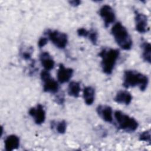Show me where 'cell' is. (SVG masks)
Here are the masks:
<instances>
[{"instance_id": "6da1fadb", "label": "cell", "mask_w": 151, "mask_h": 151, "mask_svg": "<svg viewBox=\"0 0 151 151\" xmlns=\"http://www.w3.org/2000/svg\"><path fill=\"white\" fill-rule=\"evenodd\" d=\"M148 82L147 77L137 71L128 70L124 72L123 86L125 88L138 86L141 91H145Z\"/></svg>"}, {"instance_id": "7a4b0ae2", "label": "cell", "mask_w": 151, "mask_h": 151, "mask_svg": "<svg viewBox=\"0 0 151 151\" xmlns=\"http://www.w3.org/2000/svg\"><path fill=\"white\" fill-rule=\"evenodd\" d=\"M111 32L118 45L125 50H130L133 41L127 29L121 22L116 23L111 29Z\"/></svg>"}, {"instance_id": "3957f363", "label": "cell", "mask_w": 151, "mask_h": 151, "mask_svg": "<svg viewBox=\"0 0 151 151\" xmlns=\"http://www.w3.org/2000/svg\"><path fill=\"white\" fill-rule=\"evenodd\" d=\"M119 54L117 49L105 48L100 51L99 55L101 58V66L103 73L106 74H111Z\"/></svg>"}, {"instance_id": "277c9868", "label": "cell", "mask_w": 151, "mask_h": 151, "mask_svg": "<svg viewBox=\"0 0 151 151\" xmlns=\"http://www.w3.org/2000/svg\"><path fill=\"white\" fill-rule=\"evenodd\" d=\"M114 117L117 127L125 132H134L138 127V123L134 118L130 117L121 111H116L114 112Z\"/></svg>"}, {"instance_id": "5b68a950", "label": "cell", "mask_w": 151, "mask_h": 151, "mask_svg": "<svg viewBox=\"0 0 151 151\" xmlns=\"http://www.w3.org/2000/svg\"><path fill=\"white\" fill-rule=\"evenodd\" d=\"M45 34L47 35L50 40L57 48L63 49L65 47L68 42V37L66 34L57 30H47Z\"/></svg>"}, {"instance_id": "8992f818", "label": "cell", "mask_w": 151, "mask_h": 151, "mask_svg": "<svg viewBox=\"0 0 151 151\" xmlns=\"http://www.w3.org/2000/svg\"><path fill=\"white\" fill-rule=\"evenodd\" d=\"M41 80L43 81V90L45 92L55 93L58 91L59 86L58 83L51 78L48 71L45 70L41 71L40 74Z\"/></svg>"}, {"instance_id": "52a82bcc", "label": "cell", "mask_w": 151, "mask_h": 151, "mask_svg": "<svg viewBox=\"0 0 151 151\" xmlns=\"http://www.w3.org/2000/svg\"><path fill=\"white\" fill-rule=\"evenodd\" d=\"M99 14L102 18L106 27L113 23L115 20V14L113 8L109 5H104L101 7Z\"/></svg>"}, {"instance_id": "ba28073f", "label": "cell", "mask_w": 151, "mask_h": 151, "mask_svg": "<svg viewBox=\"0 0 151 151\" xmlns=\"http://www.w3.org/2000/svg\"><path fill=\"white\" fill-rule=\"evenodd\" d=\"M136 29L139 33H145L149 30L147 26V17L143 13L139 12L137 11L134 12Z\"/></svg>"}, {"instance_id": "9c48e42d", "label": "cell", "mask_w": 151, "mask_h": 151, "mask_svg": "<svg viewBox=\"0 0 151 151\" xmlns=\"http://www.w3.org/2000/svg\"><path fill=\"white\" fill-rule=\"evenodd\" d=\"M28 113L34 119L37 124H41L44 122L45 119V111L41 104H39L36 107L31 108Z\"/></svg>"}, {"instance_id": "30bf717a", "label": "cell", "mask_w": 151, "mask_h": 151, "mask_svg": "<svg viewBox=\"0 0 151 151\" xmlns=\"http://www.w3.org/2000/svg\"><path fill=\"white\" fill-rule=\"evenodd\" d=\"M73 74V70L71 68H65L63 64H59L57 71V79L60 83L68 82Z\"/></svg>"}, {"instance_id": "8fae6325", "label": "cell", "mask_w": 151, "mask_h": 151, "mask_svg": "<svg viewBox=\"0 0 151 151\" xmlns=\"http://www.w3.org/2000/svg\"><path fill=\"white\" fill-rule=\"evenodd\" d=\"M98 115L105 122L111 123L113 121V111L111 107L107 105H100L96 109Z\"/></svg>"}, {"instance_id": "7c38bea8", "label": "cell", "mask_w": 151, "mask_h": 151, "mask_svg": "<svg viewBox=\"0 0 151 151\" xmlns=\"http://www.w3.org/2000/svg\"><path fill=\"white\" fill-rule=\"evenodd\" d=\"M40 60L45 70L49 71L54 68V61L48 52H42L40 55Z\"/></svg>"}, {"instance_id": "4fadbf2b", "label": "cell", "mask_w": 151, "mask_h": 151, "mask_svg": "<svg viewBox=\"0 0 151 151\" xmlns=\"http://www.w3.org/2000/svg\"><path fill=\"white\" fill-rule=\"evenodd\" d=\"M114 100L119 104H124L126 105L129 104L132 100V96L131 94L126 90L119 91L114 98Z\"/></svg>"}, {"instance_id": "5bb4252c", "label": "cell", "mask_w": 151, "mask_h": 151, "mask_svg": "<svg viewBox=\"0 0 151 151\" xmlns=\"http://www.w3.org/2000/svg\"><path fill=\"white\" fill-rule=\"evenodd\" d=\"M19 146V139L15 135L8 136L5 140V148L7 151H11L17 149Z\"/></svg>"}, {"instance_id": "9a60e30c", "label": "cell", "mask_w": 151, "mask_h": 151, "mask_svg": "<svg viewBox=\"0 0 151 151\" xmlns=\"http://www.w3.org/2000/svg\"><path fill=\"white\" fill-rule=\"evenodd\" d=\"M95 90L91 86L86 87L83 90V98L87 105H91L94 100Z\"/></svg>"}, {"instance_id": "2e32d148", "label": "cell", "mask_w": 151, "mask_h": 151, "mask_svg": "<svg viewBox=\"0 0 151 151\" xmlns=\"http://www.w3.org/2000/svg\"><path fill=\"white\" fill-rule=\"evenodd\" d=\"M80 90L81 88L79 83L76 81H71L68 87V94L69 96L74 97H78Z\"/></svg>"}, {"instance_id": "e0dca14e", "label": "cell", "mask_w": 151, "mask_h": 151, "mask_svg": "<svg viewBox=\"0 0 151 151\" xmlns=\"http://www.w3.org/2000/svg\"><path fill=\"white\" fill-rule=\"evenodd\" d=\"M143 49L142 57L144 61L150 63V52H151V46L149 42L144 41L142 42L141 45Z\"/></svg>"}, {"instance_id": "ac0fdd59", "label": "cell", "mask_w": 151, "mask_h": 151, "mask_svg": "<svg viewBox=\"0 0 151 151\" xmlns=\"http://www.w3.org/2000/svg\"><path fill=\"white\" fill-rule=\"evenodd\" d=\"M67 127V124L65 120H61L57 123L56 126L57 131L60 134H64L65 132Z\"/></svg>"}, {"instance_id": "d6986e66", "label": "cell", "mask_w": 151, "mask_h": 151, "mask_svg": "<svg viewBox=\"0 0 151 151\" xmlns=\"http://www.w3.org/2000/svg\"><path fill=\"white\" fill-rule=\"evenodd\" d=\"M139 140L140 141L147 142L150 143V130H146L141 133L139 135Z\"/></svg>"}, {"instance_id": "ffe728a7", "label": "cell", "mask_w": 151, "mask_h": 151, "mask_svg": "<svg viewBox=\"0 0 151 151\" xmlns=\"http://www.w3.org/2000/svg\"><path fill=\"white\" fill-rule=\"evenodd\" d=\"M88 37L93 44L96 45L97 44L98 35H97V32L96 31L94 30L89 31Z\"/></svg>"}, {"instance_id": "44dd1931", "label": "cell", "mask_w": 151, "mask_h": 151, "mask_svg": "<svg viewBox=\"0 0 151 151\" xmlns=\"http://www.w3.org/2000/svg\"><path fill=\"white\" fill-rule=\"evenodd\" d=\"M77 34L78 36L80 37H88V33H89V31L87 30L86 29L84 28H80L77 29Z\"/></svg>"}, {"instance_id": "7402d4cb", "label": "cell", "mask_w": 151, "mask_h": 151, "mask_svg": "<svg viewBox=\"0 0 151 151\" xmlns=\"http://www.w3.org/2000/svg\"><path fill=\"white\" fill-rule=\"evenodd\" d=\"M48 41V38L47 37H41L38 42V45L40 48L43 47Z\"/></svg>"}, {"instance_id": "603a6c76", "label": "cell", "mask_w": 151, "mask_h": 151, "mask_svg": "<svg viewBox=\"0 0 151 151\" xmlns=\"http://www.w3.org/2000/svg\"><path fill=\"white\" fill-rule=\"evenodd\" d=\"M31 51H25L24 52L22 53V56L23 57V58L25 59V60H29L31 57Z\"/></svg>"}, {"instance_id": "cb8c5ba5", "label": "cell", "mask_w": 151, "mask_h": 151, "mask_svg": "<svg viewBox=\"0 0 151 151\" xmlns=\"http://www.w3.org/2000/svg\"><path fill=\"white\" fill-rule=\"evenodd\" d=\"M69 3H70V4L71 6H78L79 5H80L81 1H79V0H74V1H69Z\"/></svg>"}]
</instances>
